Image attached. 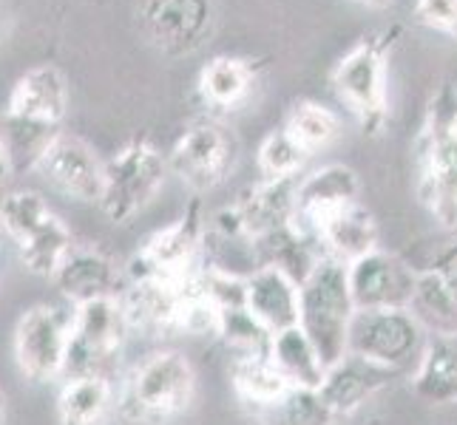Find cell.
I'll list each match as a JSON object with an SVG mask.
<instances>
[{
    "instance_id": "cell-1",
    "label": "cell",
    "mask_w": 457,
    "mask_h": 425,
    "mask_svg": "<svg viewBox=\"0 0 457 425\" xmlns=\"http://www.w3.org/2000/svg\"><path fill=\"white\" fill-rule=\"evenodd\" d=\"M196 372L182 352H154L125 374L117 388V414L131 425H170L191 412Z\"/></svg>"
},
{
    "instance_id": "cell-2",
    "label": "cell",
    "mask_w": 457,
    "mask_h": 425,
    "mask_svg": "<svg viewBox=\"0 0 457 425\" xmlns=\"http://www.w3.org/2000/svg\"><path fill=\"white\" fill-rule=\"evenodd\" d=\"M398 37V26L370 31L336 62L329 74L338 100L350 108L361 131L372 136L381 134L389 119V54Z\"/></svg>"
},
{
    "instance_id": "cell-3",
    "label": "cell",
    "mask_w": 457,
    "mask_h": 425,
    "mask_svg": "<svg viewBox=\"0 0 457 425\" xmlns=\"http://www.w3.org/2000/svg\"><path fill=\"white\" fill-rule=\"evenodd\" d=\"M452 88L440 91L415 139L418 199L446 230H457V136L452 131Z\"/></svg>"
},
{
    "instance_id": "cell-4",
    "label": "cell",
    "mask_w": 457,
    "mask_h": 425,
    "mask_svg": "<svg viewBox=\"0 0 457 425\" xmlns=\"http://www.w3.org/2000/svg\"><path fill=\"white\" fill-rule=\"evenodd\" d=\"M355 301L346 281V264L321 256L302 281V309L298 326L319 349L324 366H333L346 355Z\"/></svg>"
},
{
    "instance_id": "cell-5",
    "label": "cell",
    "mask_w": 457,
    "mask_h": 425,
    "mask_svg": "<svg viewBox=\"0 0 457 425\" xmlns=\"http://www.w3.org/2000/svg\"><path fill=\"white\" fill-rule=\"evenodd\" d=\"M168 173V156H162L151 142H129L105 162L100 210L108 222L129 225L162 191Z\"/></svg>"
},
{
    "instance_id": "cell-6",
    "label": "cell",
    "mask_w": 457,
    "mask_h": 425,
    "mask_svg": "<svg viewBox=\"0 0 457 425\" xmlns=\"http://www.w3.org/2000/svg\"><path fill=\"white\" fill-rule=\"evenodd\" d=\"M239 136L219 119H199L187 128L168 153V170L194 196L211 193L239 162Z\"/></svg>"
},
{
    "instance_id": "cell-7",
    "label": "cell",
    "mask_w": 457,
    "mask_h": 425,
    "mask_svg": "<svg viewBox=\"0 0 457 425\" xmlns=\"http://www.w3.org/2000/svg\"><path fill=\"white\" fill-rule=\"evenodd\" d=\"M129 332L131 329L125 323L120 298L74 306L71 343L62 380L66 377H108L112 380Z\"/></svg>"
},
{
    "instance_id": "cell-8",
    "label": "cell",
    "mask_w": 457,
    "mask_h": 425,
    "mask_svg": "<svg viewBox=\"0 0 457 425\" xmlns=\"http://www.w3.org/2000/svg\"><path fill=\"white\" fill-rule=\"evenodd\" d=\"M137 20L154 52L182 60L211 43L219 26V9L216 0H145Z\"/></svg>"
},
{
    "instance_id": "cell-9",
    "label": "cell",
    "mask_w": 457,
    "mask_h": 425,
    "mask_svg": "<svg viewBox=\"0 0 457 425\" xmlns=\"http://www.w3.org/2000/svg\"><path fill=\"white\" fill-rule=\"evenodd\" d=\"M427 338L429 332L409 309H358L346 352L403 374L409 366H418Z\"/></svg>"
},
{
    "instance_id": "cell-10",
    "label": "cell",
    "mask_w": 457,
    "mask_h": 425,
    "mask_svg": "<svg viewBox=\"0 0 457 425\" xmlns=\"http://www.w3.org/2000/svg\"><path fill=\"white\" fill-rule=\"evenodd\" d=\"M204 227L202 204L194 199L173 225L156 230L131 258L125 275L154 281H185L204 264Z\"/></svg>"
},
{
    "instance_id": "cell-11",
    "label": "cell",
    "mask_w": 457,
    "mask_h": 425,
    "mask_svg": "<svg viewBox=\"0 0 457 425\" xmlns=\"http://www.w3.org/2000/svg\"><path fill=\"white\" fill-rule=\"evenodd\" d=\"M74 306L37 304L21 315L14 326V360L18 369L35 383L62 380L71 343Z\"/></svg>"
},
{
    "instance_id": "cell-12",
    "label": "cell",
    "mask_w": 457,
    "mask_h": 425,
    "mask_svg": "<svg viewBox=\"0 0 457 425\" xmlns=\"http://www.w3.org/2000/svg\"><path fill=\"white\" fill-rule=\"evenodd\" d=\"M35 173L60 196L80 204H100L105 162L80 136L62 131L43 153Z\"/></svg>"
},
{
    "instance_id": "cell-13",
    "label": "cell",
    "mask_w": 457,
    "mask_h": 425,
    "mask_svg": "<svg viewBox=\"0 0 457 425\" xmlns=\"http://www.w3.org/2000/svg\"><path fill=\"white\" fill-rule=\"evenodd\" d=\"M415 266L386 249H372L364 258L346 264V281L355 309H409L418 283Z\"/></svg>"
},
{
    "instance_id": "cell-14",
    "label": "cell",
    "mask_w": 457,
    "mask_h": 425,
    "mask_svg": "<svg viewBox=\"0 0 457 425\" xmlns=\"http://www.w3.org/2000/svg\"><path fill=\"white\" fill-rule=\"evenodd\" d=\"M395 377H401V372L346 352L333 366H327L324 380L319 386V395L336 417H350L370 397H375L378 391L386 388Z\"/></svg>"
},
{
    "instance_id": "cell-15",
    "label": "cell",
    "mask_w": 457,
    "mask_h": 425,
    "mask_svg": "<svg viewBox=\"0 0 457 425\" xmlns=\"http://www.w3.org/2000/svg\"><path fill=\"white\" fill-rule=\"evenodd\" d=\"M361 201V179L346 165H324L298 182L295 191V227L312 239V230L327 216Z\"/></svg>"
},
{
    "instance_id": "cell-16",
    "label": "cell",
    "mask_w": 457,
    "mask_h": 425,
    "mask_svg": "<svg viewBox=\"0 0 457 425\" xmlns=\"http://www.w3.org/2000/svg\"><path fill=\"white\" fill-rule=\"evenodd\" d=\"M52 281L71 306H83L91 301H105V298H120L129 278L100 249L74 247Z\"/></svg>"
},
{
    "instance_id": "cell-17",
    "label": "cell",
    "mask_w": 457,
    "mask_h": 425,
    "mask_svg": "<svg viewBox=\"0 0 457 425\" xmlns=\"http://www.w3.org/2000/svg\"><path fill=\"white\" fill-rule=\"evenodd\" d=\"M245 306L270 335L298 326L302 283L281 266H259L245 278Z\"/></svg>"
},
{
    "instance_id": "cell-18",
    "label": "cell",
    "mask_w": 457,
    "mask_h": 425,
    "mask_svg": "<svg viewBox=\"0 0 457 425\" xmlns=\"http://www.w3.org/2000/svg\"><path fill=\"white\" fill-rule=\"evenodd\" d=\"M4 111L21 119H29V122L62 128V119H66V111H69L66 74L57 66H52V62L29 69L21 80L14 83Z\"/></svg>"
},
{
    "instance_id": "cell-19",
    "label": "cell",
    "mask_w": 457,
    "mask_h": 425,
    "mask_svg": "<svg viewBox=\"0 0 457 425\" xmlns=\"http://www.w3.org/2000/svg\"><path fill=\"white\" fill-rule=\"evenodd\" d=\"M312 241L321 247V256L336 258L341 264H353L378 249L375 216L364 208V201H353L333 216H327L312 230Z\"/></svg>"
},
{
    "instance_id": "cell-20",
    "label": "cell",
    "mask_w": 457,
    "mask_h": 425,
    "mask_svg": "<svg viewBox=\"0 0 457 425\" xmlns=\"http://www.w3.org/2000/svg\"><path fill=\"white\" fill-rule=\"evenodd\" d=\"M409 388L427 405L457 403V332H435L427 338L409 377Z\"/></svg>"
},
{
    "instance_id": "cell-21",
    "label": "cell",
    "mask_w": 457,
    "mask_h": 425,
    "mask_svg": "<svg viewBox=\"0 0 457 425\" xmlns=\"http://www.w3.org/2000/svg\"><path fill=\"white\" fill-rule=\"evenodd\" d=\"M256 86V66L245 57H213L204 62L196 80L199 100L213 111H236L250 100Z\"/></svg>"
},
{
    "instance_id": "cell-22",
    "label": "cell",
    "mask_w": 457,
    "mask_h": 425,
    "mask_svg": "<svg viewBox=\"0 0 457 425\" xmlns=\"http://www.w3.org/2000/svg\"><path fill=\"white\" fill-rule=\"evenodd\" d=\"M117 412L108 377H66L57 395V425H105Z\"/></svg>"
},
{
    "instance_id": "cell-23",
    "label": "cell",
    "mask_w": 457,
    "mask_h": 425,
    "mask_svg": "<svg viewBox=\"0 0 457 425\" xmlns=\"http://www.w3.org/2000/svg\"><path fill=\"white\" fill-rule=\"evenodd\" d=\"M62 134V128L29 122L9 111H0V151L9 165L12 176L37 170L43 153L52 148V142Z\"/></svg>"
},
{
    "instance_id": "cell-24",
    "label": "cell",
    "mask_w": 457,
    "mask_h": 425,
    "mask_svg": "<svg viewBox=\"0 0 457 425\" xmlns=\"http://www.w3.org/2000/svg\"><path fill=\"white\" fill-rule=\"evenodd\" d=\"M270 360L281 372V377L298 388H319L324 380V360L312 340L302 332V326H290L285 332H276L270 340Z\"/></svg>"
},
{
    "instance_id": "cell-25",
    "label": "cell",
    "mask_w": 457,
    "mask_h": 425,
    "mask_svg": "<svg viewBox=\"0 0 457 425\" xmlns=\"http://www.w3.org/2000/svg\"><path fill=\"white\" fill-rule=\"evenodd\" d=\"M230 383H233L236 395H239V400L253 405L256 412L273 405L293 388L285 377H281V372L273 366V360L267 352L236 357L233 369H230Z\"/></svg>"
},
{
    "instance_id": "cell-26",
    "label": "cell",
    "mask_w": 457,
    "mask_h": 425,
    "mask_svg": "<svg viewBox=\"0 0 457 425\" xmlns=\"http://www.w3.org/2000/svg\"><path fill=\"white\" fill-rule=\"evenodd\" d=\"M409 312L423 323L429 335L457 332V292L452 281L435 270H420Z\"/></svg>"
},
{
    "instance_id": "cell-27",
    "label": "cell",
    "mask_w": 457,
    "mask_h": 425,
    "mask_svg": "<svg viewBox=\"0 0 457 425\" xmlns=\"http://www.w3.org/2000/svg\"><path fill=\"white\" fill-rule=\"evenodd\" d=\"M285 134L307 153V159L315 153L327 151L341 136V117L315 100H298L285 119Z\"/></svg>"
},
{
    "instance_id": "cell-28",
    "label": "cell",
    "mask_w": 457,
    "mask_h": 425,
    "mask_svg": "<svg viewBox=\"0 0 457 425\" xmlns=\"http://www.w3.org/2000/svg\"><path fill=\"white\" fill-rule=\"evenodd\" d=\"M14 247H18V256L29 273L54 278L60 264L66 261V256L74 249V241H71L69 227L60 222V216L52 213L37 230H31L26 239Z\"/></svg>"
},
{
    "instance_id": "cell-29",
    "label": "cell",
    "mask_w": 457,
    "mask_h": 425,
    "mask_svg": "<svg viewBox=\"0 0 457 425\" xmlns=\"http://www.w3.org/2000/svg\"><path fill=\"white\" fill-rule=\"evenodd\" d=\"M259 425H336V414L321 400L319 388L293 386L281 400L256 412Z\"/></svg>"
},
{
    "instance_id": "cell-30",
    "label": "cell",
    "mask_w": 457,
    "mask_h": 425,
    "mask_svg": "<svg viewBox=\"0 0 457 425\" xmlns=\"http://www.w3.org/2000/svg\"><path fill=\"white\" fill-rule=\"evenodd\" d=\"M52 216V208L35 191H14L0 201V230L18 244L31 230H37L46 218Z\"/></svg>"
},
{
    "instance_id": "cell-31",
    "label": "cell",
    "mask_w": 457,
    "mask_h": 425,
    "mask_svg": "<svg viewBox=\"0 0 457 425\" xmlns=\"http://www.w3.org/2000/svg\"><path fill=\"white\" fill-rule=\"evenodd\" d=\"M304 162L307 153L285 134V128L267 134L256 153L262 179H298V170L304 168Z\"/></svg>"
},
{
    "instance_id": "cell-32",
    "label": "cell",
    "mask_w": 457,
    "mask_h": 425,
    "mask_svg": "<svg viewBox=\"0 0 457 425\" xmlns=\"http://www.w3.org/2000/svg\"><path fill=\"white\" fill-rule=\"evenodd\" d=\"M415 23L457 43V0H415Z\"/></svg>"
},
{
    "instance_id": "cell-33",
    "label": "cell",
    "mask_w": 457,
    "mask_h": 425,
    "mask_svg": "<svg viewBox=\"0 0 457 425\" xmlns=\"http://www.w3.org/2000/svg\"><path fill=\"white\" fill-rule=\"evenodd\" d=\"M427 270H435L440 275H446L452 283H457V235H452V239L437 249Z\"/></svg>"
},
{
    "instance_id": "cell-34",
    "label": "cell",
    "mask_w": 457,
    "mask_h": 425,
    "mask_svg": "<svg viewBox=\"0 0 457 425\" xmlns=\"http://www.w3.org/2000/svg\"><path fill=\"white\" fill-rule=\"evenodd\" d=\"M350 4H358V6H364V9H372V12H384L389 9L395 0H350Z\"/></svg>"
},
{
    "instance_id": "cell-35",
    "label": "cell",
    "mask_w": 457,
    "mask_h": 425,
    "mask_svg": "<svg viewBox=\"0 0 457 425\" xmlns=\"http://www.w3.org/2000/svg\"><path fill=\"white\" fill-rule=\"evenodd\" d=\"M6 417H9V403L4 391H0V425H6Z\"/></svg>"
},
{
    "instance_id": "cell-36",
    "label": "cell",
    "mask_w": 457,
    "mask_h": 425,
    "mask_svg": "<svg viewBox=\"0 0 457 425\" xmlns=\"http://www.w3.org/2000/svg\"><path fill=\"white\" fill-rule=\"evenodd\" d=\"M6 179H12V173H9V165L4 159V151H0V184H4Z\"/></svg>"
}]
</instances>
